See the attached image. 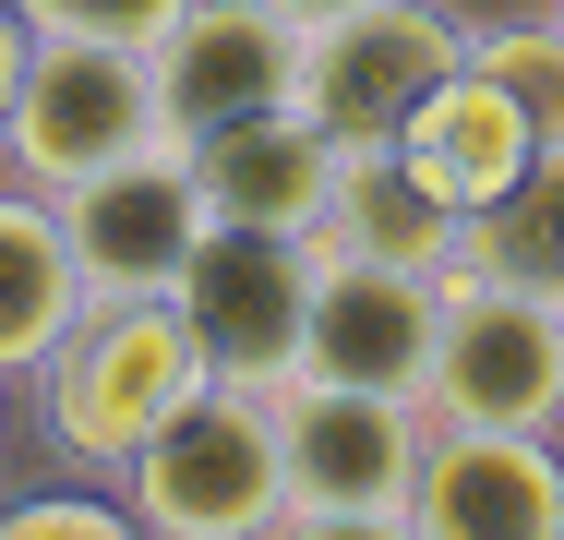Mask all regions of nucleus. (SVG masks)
<instances>
[{"mask_svg": "<svg viewBox=\"0 0 564 540\" xmlns=\"http://www.w3.org/2000/svg\"><path fill=\"white\" fill-rule=\"evenodd\" d=\"M24 385H36L48 456L85 468V480H120V468L144 456V432L205 385V348H193L181 301H85Z\"/></svg>", "mask_w": 564, "mask_h": 540, "instance_id": "1", "label": "nucleus"}, {"mask_svg": "<svg viewBox=\"0 0 564 540\" xmlns=\"http://www.w3.org/2000/svg\"><path fill=\"white\" fill-rule=\"evenodd\" d=\"M120 505L144 517V540H276V517H289L276 397L205 372L169 421L144 432V456L120 468Z\"/></svg>", "mask_w": 564, "mask_h": 540, "instance_id": "2", "label": "nucleus"}, {"mask_svg": "<svg viewBox=\"0 0 564 540\" xmlns=\"http://www.w3.org/2000/svg\"><path fill=\"white\" fill-rule=\"evenodd\" d=\"M421 409L456 432H553L564 421V301L505 289L480 264H445V324H433Z\"/></svg>", "mask_w": 564, "mask_h": 540, "instance_id": "3", "label": "nucleus"}, {"mask_svg": "<svg viewBox=\"0 0 564 540\" xmlns=\"http://www.w3.org/2000/svg\"><path fill=\"white\" fill-rule=\"evenodd\" d=\"M169 144V108H156V61L144 48H97V36H36L24 61V97L0 120V169L24 193H73L120 156Z\"/></svg>", "mask_w": 564, "mask_h": 540, "instance_id": "4", "label": "nucleus"}, {"mask_svg": "<svg viewBox=\"0 0 564 540\" xmlns=\"http://www.w3.org/2000/svg\"><path fill=\"white\" fill-rule=\"evenodd\" d=\"M313 277H325V240H289V228H205V252L181 264V324L205 348L217 385H289L301 372V336H313Z\"/></svg>", "mask_w": 564, "mask_h": 540, "instance_id": "5", "label": "nucleus"}, {"mask_svg": "<svg viewBox=\"0 0 564 540\" xmlns=\"http://www.w3.org/2000/svg\"><path fill=\"white\" fill-rule=\"evenodd\" d=\"M468 61V24L445 0H348L301 24V108L337 144H397V120Z\"/></svg>", "mask_w": 564, "mask_h": 540, "instance_id": "6", "label": "nucleus"}, {"mask_svg": "<svg viewBox=\"0 0 564 540\" xmlns=\"http://www.w3.org/2000/svg\"><path fill=\"white\" fill-rule=\"evenodd\" d=\"M48 205H61V240H73L85 301H169L181 264H193L205 228H217L193 156H181V132L144 144V156H120V169H97V181H73V193H48Z\"/></svg>", "mask_w": 564, "mask_h": 540, "instance_id": "7", "label": "nucleus"}, {"mask_svg": "<svg viewBox=\"0 0 564 540\" xmlns=\"http://www.w3.org/2000/svg\"><path fill=\"white\" fill-rule=\"evenodd\" d=\"M433 409L384 397V385H325L289 372L276 385V456H289V505H409Z\"/></svg>", "mask_w": 564, "mask_h": 540, "instance_id": "8", "label": "nucleus"}, {"mask_svg": "<svg viewBox=\"0 0 564 540\" xmlns=\"http://www.w3.org/2000/svg\"><path fill=\"white\" fill-rule=\"evenodd\" d=\"M144 61H156L169 132L193 144V132L252 120V108H301V12L289 0H181Z\"/></svg>", "mask_w": 564, "mask_h": 540, "instance_id": "9", "label": "nucleus"}, {"mask_svg": "<svg viewBox=\"0 0 564 540\" xmlns=\"http://www.w3.org/2000/svg\"><path fill=\"white\" fill-rule=\"evenodd\" d=\"M421 540H564V456L553 432H456L433 421L409 480Z\"/></svg>", "mask_w": 564, "mask_h": 540, "instance_id": "10", "label": "nucleus"}, {"mask_svg": "<svg viewBox=\"0 0 564 540\" xmlns=\"http://www.w3.org/2000/svg\"><path fill=\"white\" fill-rule=\"evenodd\" d=\"M433 324H445V277H409V264H337V252H325L301 372L421 397V372H433Z\"/></svg>", "mask_w": 564, "mask_h": 540, "instance_id": "11", "label": "nucleus"}, {"mask_svg": "<svg viewBox=\"0 0 564 540\" xmlns=\"http://www.w3.org/2000/svg\"><path fill=\"white\" fill-rule=\"evenodd\" d=\"M193 181H205V216L217 228H289L313 240L325 228V193H337V132L313 108H252V120H217L181 144Z\"/></svg>", "mask_w": 564, "mask_h": 540, "instance_id": "12", "label": "nucleus"}, {"mask_svg": "<svg viewBox=\"0 0 564 540\" xmlns=\"http://www.w3.org/2000/svg\"><path fill=\"white\" fill-rule=\"evenodd\" d=\"M337 264H409V277H445L468 252V216L397 156V144H337V193H325V228H313Z\"/></svg>", "mask_w": 564, "mask_h": 540, "instance_id": "13", "label": "nucleus"}, {"mask_svg": "<svg viewBox=\"0 0 564 540\" xmlns=\"http://www.w3.org/2000/svg\"><path fill=\"white\" fill-rule=\"evenodd\" d=\"M529 144H541V132L517 120V97H505L480 61H456L445 85H433V97L397 120V156H409V169H421V181H433L456 216H480V205H492V193L529 169Z\"/></svg>", "mask_w": 564, "mask_h": 540, "instance_id": "14", "label": "nucleus"}, {"mask_svg": "<svg viewBox=\"0 0 564 540\" xmlns=\"http://www.w3.org/2000/svg\"><path fill=\"white\" fill-rule=\"evenodd\" d=\"M85 313V277H73V240H61V205L0 181V385H24L61 324Z\"/></svg>", "mask_w": 564, "mask_h": 540, "instance_id": "15", "label": "nucleus"}, {"mask_svg": "<svg viewBox=\"0 0 564 540\" xmlns=\"http://www.w3.org/2000/svg\"><path fill=\"white\" fill-rule=\"evenodd\" d=\"M456 264H480V277H505V289L564 301V144H529V169L468 216V252H456Z\"/></svg>", "mask_w": 564, "mask_h": 540, "instance_id": "16", "label": "nucleus"}, {"mask_svg": "<svg viewBox=\"0 0 564 540\" xmlns=\"http://www.w3.org/2000/svg\"><path fill=\"white\" fill-rule=\"evenodd\" d=\"M468 61L517 97V120L541 132V144H564V12H529V24H480L468 36Z\"/></svg>", "mask_w": 564, "mask_h": 540, "instance_id": "17", "label": "nucleus"}, {"mask_svg": "<svg viewBox=\"0 0 564 540\" xmlns=\"http://www.w3.org/2000/svg\"><path fill=\"white\" fill-rule=\"evenodd\" d=\"M0 540H144V517L109 493H24L0 505Z\"/></svg>", "mask_w": 564, "mask_h": 540, "instance_id": "18", "label": "nucleus"}, {"mask_svg": "<svg viewBox=\"0 0 564 540\" xmlns=\"http://www.w3.org/2000/svg\"><path fill=\"white\" fill-rule=\"evenodd\" d=\"M181 0H24L36 36H97V48H156Z\"/></svg>", "mask_w": 564, "mask_h": 540, "instance_id": "19", "label": "nucleus"}, {"mask_svg": "<svg viewBox=\"0 0 564 540\" xmlns=\"http://www.w3.org/2000/svg\"><path fill=\"white\" fill-rule=\"evenodd\" d=\"M276 540H421V529H409V505H289Z\"/></svg>", "mask_w": 564, "mask_h": 540, "instance_id": "20", "label": "nucleus"}, {"mask_svg": "<svg viewBox=\"0 0 564 540\" xmlns=\"http://www.w3.org/2000/svg\"><path fill=\"white\" fill-rule=\"evenodd\" d=\"M24 61H36V24H24V0H0V120L24 97Z\"/></svg>", "mask_w": 564, "mask_h": 540, "instance_id": "21", "label": "nucleus"}, {"mask_svg": "<svg viewBox=\"0 0 564 540\" xmlns=\"http://www.w3.org/2000/svg\"><path fill=\"white\" fill-rule=\"evenodd\" d=\"M289 12H301V24H325V12H348V0H289Z\"/></svg>", "mask_w": 564, "mask_h": 540, "instance_id": "22", "label": "nucleus"}, {"mask_svg": "<svg viewBox=\"0 0 564 540\" xmlns=\"http://www.w3.org/2000/svg\"><path fill=\"white\" fill-rule=\"evenodd\" d=\"M553 12H564V0H553Z\"/></svg>", "mask_w": 564, "mask_h": 540, "instance_id": "23", "label": "nucleus"}]
</instances>
